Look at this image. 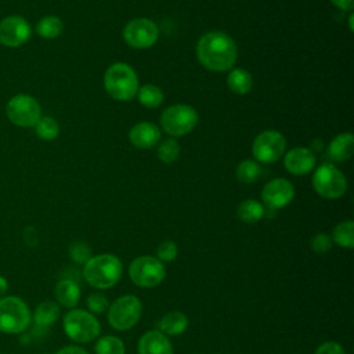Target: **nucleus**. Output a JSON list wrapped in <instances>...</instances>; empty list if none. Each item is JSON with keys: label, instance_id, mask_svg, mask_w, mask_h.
Returning <instances> with one entry per match:
<instances>
[{"label": "nucleus", "instance_id": "obj_1", "mask_svg": "<svg viewBox=\"0 0 354 354\" xmlns=\"http://www.w3.org/2000/svg\"><path fill=\"white\" fill-rule=\"evenodd\" d=\"M196 57L205 68L224 72L235 64L236 44L227 33L207 32L196 44Z\"/></svg>", "mask_w": 354, "mask_h": 354}, {"label": "nucleus", "instance_id": "obj_2", "mask_svg": "<svg viewBox=\"0 0 354 354\" xmlns=\"http://www.w3.org/2000/svg\"><path fill=\"white\" fill-rule=\"evenodd\" d=\"M122 275V263L115 254L104 253L90 257L83 268V277L97 289H108L113 286Z\"/></svg>", "mask_w": 354, "mask_h": 354}, {"label": "nucleus", "instance_id": "obj_3", "mask_svg": "<svg viewBox=\"0 0 354 354\" xmlns=\"http://www.w3.org/2000/svg\"><path fill=\"white\" fill-rule=\"evenodd\" d=\"M104 84L108 94L119 101L131 100L138 90V79L133 68L126 64H113L104 76Z\"/></svg>", "mask_w": 354, "mask_h": 354}, {"label": "nucleus", "instance_id": "obj_4", "mask_svg": "<svg viewBox=\"0 0 354 354\" xmlns=\"http://www.w3.org/2000/svg\"><path fill=\"white\" fill-rule=\"evenodd\" d=\"M30 318L29 307L21 297L4 296L0 299V332L21 333L29 326Z\"/></svg>", "mask_w": 354, "mask_h": 354}, {"label": "nucleus", "instance_id": "obj_5", "mask_svg": "<svg viewBox=\"0 0 354 354\" xmlns=\"http://www.w3.org/2000/svg\"><path fill=\"white\" fill-rule=\"evenodd\" d=\"M141 313V301L133 295H126L116 299L108 308V322L118 330H126L138 322Z\"/></svg>", "mask_w": 354, "mask_h": 354}, {"label": "nucleus", "instance_id": "obj_6", "mask_svg": "<svg viewBox=\"0 0 354 354\" xmlns=\"http://www.w3.org/2000/svg\"><path fill=\"white\" fill-rule=\"evenodd\" d=\"M198 123L196 111L185 104H176L166 108L160 116L163 130L170 136H184L194 130Z\"/></svg>", "mask_w": 354, "mask_h": 354}, {"label": "nucleus", "instance_id": "obj_7", "mask_svg": "<svg viewBox=\"0 0 354 354\" xmlns=\"http://www.w3.org/2000/svg\"><path fill=\"white\" fill-rule=\"evenodd\" d=\"M100 322L84 310H71L64 317V330L75 342L87 343L100 333Z\"/></svg>", "mask_w": 354, "mask_h": 354}, {"label": "nucleus", "instance_id": "obj_8", "mask_svg": "<svg viewBox=\"0 0 354 354\" xmlns=\"http://www.w3.org/2000/svg\"><path fill=\"white\" fill-rule=\"evenodd\" d=\"M313 187L318 195L326 199L340 198L347 188L344 174L333 165H321L313 176Z\"/></svg>", "mask_w": 354, "mask_h": 354}, {"label": "nucleus", "instance_id": "obj_9", "mask_svg": "<svg viewBox=\"0 0 354 354\" xmlns=\"http://www.w3.org/2000/svg\"><path fill=\"white\" fill-rule=\"evenodd\" d=\"M130 279L142 288H153L159 285L165 275V266L152 256H141L131 261L129 267Z\"/></svg>", "mask_w": 354, "mask_h": 354}, {"label": "nucleus", "instance_id": "obj_10", "mask_svg": "<svg viewBox=\"0 0 354 354\" xmlns=\"http://www.w3.org/2000/svg\"><path fill=\"white\" fill-rule=\"evenodd\" d=\"M8 119L21 127H33L41 118V108L39 102L28 94L14 95L6 106Z\"/></svg>", "mask_w": 354, "mask_h": 354}, {"label": "nucleus", "instance_id": "obj_11", "mask_svg": "<svg viewBox=\"0 0 354 354\" xmlns=\"http://www.w3.org/2000/svg\"><path fill=\"white\" fill-rule=\"evenodd\" d=\"M285 147L286 140L281 133L275 130H267L254 138L252 152L257 160L263 163H272L282 156Z\"/></svg>", "mask_w": 354, "mask_h": 354}, {"label": "nucleus", "instance_id": "obj_12", "mask_svg": "<svg viewBox=\"0 0 354 354\" xmlns=\"http://www.w3.org/2000/svg\"><path fill=\"white\" fill-rule=\"evenodd\" d=\"M158 26L147 18H137L130 21L123 29L124 41L134 48H147L158 40Z\"/></svg>", "mask_w": 354, "mask_h": 354}, {"label": "nucleus", "instance_id": "obj_13", "mask_svg": "<svg viewBox=\"0 0 354 354\" xmlns=\"http://www.w3.org/2000/svg\"><path fill=\"white\" fill-rule=\"evenodd\" d=\"M32 28L19 15H10L0 22V43L6 47H18L29 40Z\"/></svg>", "mask_w": 354, "mask_h": 354}, {"label": "nucleus", "instance_id": "obj_14", "mask_svg": "<svg viewBox=\"0 0 354 354\" xmlns=\"http://www.w3.org/2000/svg\"><path fill=\"white\" fill-rule=\"evenodd\" d=\"M295 196L293 185L285 178H275L267 183L261 191V198L272 209H279L290 203Z\"/></svg>", "mask_w": 354, "mask_h": 354}, {"label": "nucleus", "instance_id": "obj_15", "mask_svg": "<svg viewBox=\"0 0 354 354\" xmlns=\"http://www.w3.org/2000/svg\"><path fill=\"white\" fill-rule=\"evenodd\" d=\"M285 169L296 176L307 174L315 166V156L311 149L306 147H297L290 149L283 159Z\"/></svg>", "mask_w": 354, "mask_h": 354}, {"label": "nucleus", "instance_id": "obj_16", "mask_svg": "<svg viewBox=\"0 0 354 354\" xmlns=\"http://www.w3.org/2000/svg\"><path fill=\"white\" fill-rule=\"evenodd\" d=\"M129 140L137 148H141V149L152 148L160 140V131L153 123L141 122L130 129Z\"/></svg>", "mask_w": 354, "mask_h": 354}, {"label": "nucleus", "instance_id": "obj_17", "mask_svg": "<svg viewBox=\"0 0 354 354\" xmlns=\"http://www.w3.org/2000/svg\"><path fill=\"white\" fill-rule=\"evenodd\" d=\"M138 354H173V348L165 333L148 330L138 342Z\"/></svg>", "mask_w": 354, "mask_h": 354}, {"label": "nucleus", "instance_id": "obj_18", "mask_svg": "<svg viewBox=\"0 0 354 354\" xmlns=\"http://www.w3.org/2000/svg\"><path fill=\"white\" fill-rule=\"evenodd\" d=\"M354 151V137L351 133L336 136L328 145V158L335 162H344L351 158Z\"/></svg>", "mask_w": 354, "mask_h": 354}, {"label": "nucleus", "instance_id": "obj_19", "mask_svg": "<svg viewBox=\"0 0 354 354\" xmlns=\"http://www.w3.org/2000/svg\"><path fill=\"white\" fill-rule=\"evenodd\" d=\"M55 297L61 306L68 307V308L75 307L80 297L79 285L73 279H69V278L61 279L55 288Z\"/></svg>", "mask_w": 354, "mask_h": 354}, {"label": "nucleus", "instance_id": "obj_20", "mask_svg": "<svg viewBox=\"0 0 354 354\" xmlns=\"http://www.w3.org/2000/svg\"><path fill=\"white\" fill-rule=\"evenodd\" d=\"M158 326L166 335H181L188 326V318L180 311H170L159 319Z\"/></svg>", "mask_w": 354, "mask_h": 354}, {"label": "nucleus", "instance_id": "obj_21", "mask_svg": "<svg viewBox=\"0 0 354 354\" xmlns=\"http://www.w3.org/2000/svg\"><path fill=\"white\" fill-rule=\"evenodd\" d=\"M227 84L232 93L242 95V94H246L250 91V88L253 86V79L248 71L238 68V69H232L228 73Z\"/></svg>", "mask_w": 354, "mask_h": 354}, {"label": "nucleus", "instance_id": "obj_22", "mask_svg": "<svg viewBox=\"0 0 354 354\" xmlns=\"http://www.w3.org/2000/svg\"><path fill=\"white\" fill-rule=\"evenodd\" d=\"M59 317V307L53 301H43L40 303L33 314V319L39 326H50L54 324Z\"/></svg>", "mask_w": 354, "mask_h": 354}, {"label": "nucleus", "instance_id": "obj_23", "mask_svg": "<svg viewBox=\"0 0 354 354\" xmlns=\"http://www.w3.org/2000/svg\"><path fill=\"white\" fill-rule=\"evenodd\" d=\"M62 29L64 24L55 15H46L36 25V32L44 39H55L62 33Z\"/></svg>", "mask_w": 354, "mask_h": 354}, {"label": "nucleus", "instance_id": "obj_24", "mask_svg": "<svg viewBox=\"0 0 354 354\" xmlns=\"http://www.w3.org/2000/svg\"><path fill=\"white\" fill-rule=\"evenodd\" d=\"M236 214L245 223H256L264 216V206L254 199H248L238 206Z\"/></svg>", "mask_w": 354, "mask_h": 354}, {"label": "nucleus", "instance_id": "obj_25", "mask_svg": "<svg viewBox=\"0 0 354 354\" xmlns=\"http://www.w3.org/2000/svg\"><path fill=\"white\" fill-rule=\"evenodd\" d=\"M140 102L147 108H158L163 101V91L153 84H145L137 90Z\"/></svg>", "mask_w": 354, "mask_h": 354}, {"label": "nucleus", "instance_id": "obj_26", "mask_svg": "<svg viewBox=\"0 0 354 354\" xmlns=\"http://www.w3.org/2000/svg\"><path fill=\"white\" fill-rule=\"evenodd\" d=\"M333 241L339 246L351 249L354 246V223L351 220L339 223L333 230Z\"/></svg>", "mask_w": 354, "mask_h": 354}, {"label": "nucleus", "instance_id": "obj_27", "mask_svg": "<svg viewBox=\"0 0 354 354\" xmlns=\"http://www.w3.org/2000/svg\"><path fill=\"white\" fill-rule=\"evenodd\" d=\"M33 127H35L36 134L41 140H46V141L54 140L59 133V126H58L57 120L50 116H41Z\"/></svg>", "mask_w": 354, "mask_h": 354}, {"label": "nucleus", "instance_id": "obj_28", "mask_svg": "<svg viewBox=\"0 0 354 354\" xmlns=\"http://www.w3.org/2000/svg\"><path fill=\"white\" fill-rule=\"evenodd\" d=\"M260 174H261L260 166L252 159L242 160L236 167V177L241 183H245V184L253 183L254 180L259 178Z\"/></svg>", "mask_w": 354, "mask_h": 354}, {"label": "nucleus", "instance_id": "obj_29", "mask_svg": "<svg viewBox=\"0 0 354 354\" xmlns=\"http://www.w3.org/2000/svg\"><path fill=\"white\" fill-rule=\"evenodd\" d=\"M95 354H124V344L116 336H104L95 344Z\"/></svg>", "mask_w": 354, "mask_h": 354}, {"label": "nucleus", "instance_id": "obj_30", "mask_svg": "<svg viewBox=\"0 0 354 354\" xmlns=\"http://www.w3.org/2000/svg\"><path fill=\"white\" fill-rule=\"evenodd\" d=\"M180 153V145L174 138H167L165 140L159 148H158V158L163 163H171L177 159Z\"/></svg>", "mask_w": 354, "mask_h": 354}, {"label": "nucleus", "instance_id": "obj_31", "mask_svg": "<svg viewBox=\"0 0 354 354\" xmlns=\"http://www.w3.org/2000/svg\"><path fill=\"white\" fill-rule=\"evenodd\" d=\"M71 259L77 264H86V261L91 257V249L84 242H75L69 248Z\"/></svg>", "mask_w": 354, "mask_h": 354}, {"label": "nucleus", "instance_id": "obj_32", "mask_svg": "<svg viewBox=\"0 0 354 354\" xmlns=\"http://www.w3.org/2000/svg\"><path fill=\"white\" fill-rule=\"evenodd\" d=\"M177 245L173 241H163L158 246V257L163 261H171L177 257Z\"/></svg>", "mask_w": 354, "mask_h": 354}, {"label": "nucleus", "instance_id": "obj_33", "mask_svg": "<svg viewBox=\"0 0 354 354\" xmlns=\"http://www.w3.org/2000/svg\"><path fill=\"white\" fill-rule=\"evenodd\" d=\"M330 246H332V239H330V236L326 235V234L319 232V234H317V235L311 239V248H313V250H314L315 253H319V254L326 253V252L330 249Z\"/></svg>", "mask_w": 354, "mask_h": 354}, {"label": "nucleus", "instance_id": "obj_34", "mask_svg": "<svg viewBox=\"0 0 354 354\" xmlns=\"http://www.w3.org/2000/svg\"><path fill=\"white\" fill-rule=\"evenodd\" d=\"M87 306L93 313H104L108 308V301L104 295L94 293L87 297Z\"/></svg>", "mask_w": 354, "mask_h": 354}, {"label": "nucleus", "instance_id": "obj_35", "mask_svg": "<svg viewBox=\"0 0 354 354\" xmlns=\"http://www.w3.org/2000/svg\"><path fill=\"white\" fill-rule=\"evenodd\" d=\"M315 354H344V350L336 342H326L317 348Z\"/></svg>", "mask_w": 354, "mask_h": 354}, {"label": "nucleus", "instance_id": "obj_36", "mask_svg": "<svg viewBox=\"0 0 354 354\" xmlns=\"http://www.w3.org/2000/svg\"><path fill=\"white\" fill-rule=\"evenodd\" d=\"M55 354H88L84 348L77 347V346H66L58 350Z\"/></svg>", "mask_w": 354, "mask_h": 354}, {"label": "nucleus", "instance_id": "obj_37", "mask_svg": "<svg viewBox=\"0 0 354 354\" xmlns=\"http://www.w3.org/2000/svg\"><path fill=\"white\" fill-rule=\"evenodd\" d=\"M336 7H339L340 10H353L354 7V0H330Z\"/></svg>", "mask_w": 354, "mask_h": 354}, {"label": "nucleus", "instance_id": "obj_38", "mask_svg": "<svg viewBox=\"0 0 354 354\" xmlns=\"http://www.w3.org/2000/svg\"><path fill=\"white\" fill-rule=\"evenodd\" d=\"M7 289H8V282H7V279L0 275V299L4 297Z\"/></svg>", "mask_w": 354, "mask_h": 354}, {"label": "nucleus", "instance_id": "obj_39", "mask_svg": "<svg viewBox=\"0 0 354 354\" xmlns=\"http://www.w3.org/2000/svg\"><path fill=\"white\" fill-rule=\"evenodd\" d=\"M350 21H348V26H350V30H353V14L350 15V18H348Z\"/></svg>", "mask_w": 354, "mask_h": 354}]
</instances>
